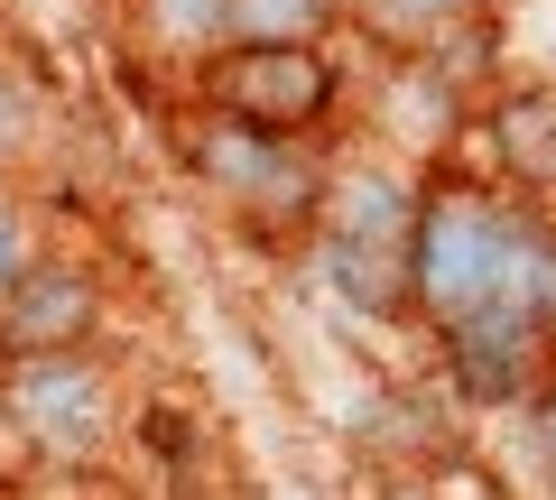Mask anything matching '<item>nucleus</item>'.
I'll use <instances>...</instances> for the list:
<instances>
[{
	"label": "nucleus",
	"instance_id": "1",
	"mask_svg": "<svg viewBox=\"0 0 556 500\" xmlns=\"http://www.w3.org/2000/svg\"><path fill=\"white\" fill-rule=\"evenodd\" d=\"M510 214L492 185H427L417 204V316H437V334L492 316L501 306V260H510Z\"/></svg>",
	"mask_w": 556,
	"mask_h": 500
},
{
	"label": "nucleus",
	"instance_id": "2",
	"mask_svg": "<svg viewBox=\"0 0 556 500\" xmlns=\"http://www.w3.org/2000/svg\"><path fill=\"white\" fill-rule=\"evenodd\" d=\"M334 56L316 38H278V47H214L204 56V112L241 120L260 140H306L334 120Z\"/></svg>",
	"mask_w": 556,
	"mask_h": 500
},
{
	"label": "nucleus",
	"instance_id": "3",
	"mask_svg": "<svg viewBox=\"0 0 556 500\" xmlns=\"http://www.w3.org/2000/svg\"><path fill=\"white\" fill-rule=\"evenodd\" d=\"M0 418L28 454L47 463H93L102 436H112V381H102L93 352H56V361H10V381H0Z\"/></svg>",
	"mask_w": 556,
	"mask_h": 500
},
{
	"label": "nucleus",
	"instance_id": "4",
	"mask_svg": "<svg viewBox=\"0 0 556 500\" xmlns=\"http://www.w3.org/2000/svg\"><path fill=\"white\" fill-rule=\"evenodd\" d=\"M195 167L260 222H316V204H325V185H316V167L298 158V140H260V130H241V120H223V112H204Z\"/></svg>",
	"mask_w": 556,
	"mask_h": 500
},
{
	"label": "nucleus",
	"instance_id": "5",
	"mask_svg": "<svg viewBox=\"0 0 556 500\" xmlns=\"http://www.w3.org/2000/svg\"><path fill=\"white\" fill-rule=\"evenodd\" d=\"M93 324H102V287H93V269H75V260H28L20 279L0 287V361L84 352Z\"/></svg>",
	"mask_w": 556,
	"mask_h": 500
},
{
	"label": "nucleus",
	"instance_id": "6",
	"mask_svg": "<svg viewBox=\"0 0 556 500\" xmlns=\"http://www.w3.org/2000/svg\"><path fill=\"white\" fill-rule=\"evenodd\" d=\"M492 0H362V38L390 47L399 65H445L455 47L482 38Z\"/></svg>",
	"mask_w": 556,
	"mask_h": 500
},
{
	"label": "nucleus",
	"instance_id": "7",
	"mask_svg": "<svg viewBox=\"0 0 556 500\" xmlns=\"http://www.w3.org/2000/svg\"><path fill=\"white\" fill-rule=\"evenodd\" d=\"M325 251V279L362 306V316H408L417 306V251L408 241H343V232H316Z\"/></svg>",
	"mask_w": 556,
	"mask_h": 500
},
{
	"label": "nucleus",
	"instance_id": "8",
	"mask_svg": "<svg viewBox=\"0 0 556 500\" xmlns=\"http://www.w3.org/2000/svg\"><path fill=\"white\" fill-rule=\"evenodd\" d=\"M492 149H501V177H519L529 195L556 185V102H501L492 112Z\"/></svg>",
	"mask_w": 556,
	"mask_h": 500
},
{
	"label": "nucleus",
	"instance_id": "9",
	"mask_svg": "<svg viewBox=\"0 0 556 500\" xmlns=\"http://www.w3.org/2000/svg\"><path fill=\"white\" fill-rule=\"evenodd\" d=\"M334 20V0H223V47H278V38H316Z\"/></svg>",
	"mask_w": 556,
	"mask_h": 500
},
{
	"label": "nucleus",
	"instance_id": "10",
	"mask_svg": "<svg viewBox=\"0 0 556 500\" xmlns=\"http://www.w3.org/2000/svg\"><path fill=\"white\" fill-rule=\"evenodd\" d=\"M139 10H149L159 38H177V47H204V56L223 47V0H139Z\"/></svg>",
	"mask_w": 556,
	"mask_h": 500
},
{
	"label": "nucleus",
	"instance_id": "11",
	"mask_svg": "<svg viewBox=\"0 0 556 500\" xmlns=\"http://www.w3.org/2000/svg\"><path fill=\"white\" fill-rule=\"evenodd\" d=\"M28 269V241H20V214H0V287Z\"/></svg>",
	"mask_w": 556,
	"mask_h": 500
},
{
	"label": "nucleus",
	"instance_id": "12",
	"mask_svg": "<svg viewBox=\"0 0 556 500\" xmlns=\"http://www.w3.org/2000/svg\"><path fill=\"white\" fill-rule=\"evenodd\" d=\"M20 130V93H10V75H0V140Z\"/></svg>",
	"mask_w": 556,
	"mask_h": 500
},
{
	"label": "nucleus",
	"instance_id": "13",
	"mask_svg": "<svg viewBox=\"0 0 556 500\" xmlns=\"http://www.w3.org/2000/svg\"><path fill=\"white\" fill-rule=\"evenodd\" d=\"M380 500H437V491H417V482H399V491H380Z\"/></svg>",
	"mask_w": 556,
	"mask_h": 500
},
{
	"label": "nucleus",
	"instance_id": "14",
	"mask_svg": "<svg viewBox=\"0 0 556 500\" xmlns=\"http://www.w3.org/2000/svg\"><path fill=\"white\" fill-rule=\"evenodd\" d=\"M0 426H10V418H0Z\"/></svg>",
	"mask_w": 556,
	"mask_h": 500
}]
</instances>
